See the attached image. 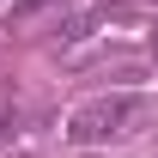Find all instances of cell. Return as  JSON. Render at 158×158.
I'll return each instance as SVG.
<instances>
[{
    "mask_svg": "<svg viewBox=\"0 0 158 158\" xmlns=\"http://www.w3.org/2000/svg\"><path fill=\"white\" fill-rule=\"evenodd\" d=\"M49 6H67V0H12V24H31L37 12H49Z\"/></svg>",
    "mask_w": 158,
    "mask_h": 158,
    "instance_id": "cell-2",
    "label": "cell"
},
{
    "mask_svg": "<svg viewBox=\"0 0 158 158\" xmlns=\"http://www.w3.org/2000/svg\"><path fill=\"white\" fill-rule=\"evenodd\" d=\"M158 103L146 98V91H98V98H85L67 116V128L61 134L73 140V146H85V152H98V146H128V140H140L146 128H152Z\"/></svg>",
    "mask_w": 158,
    "mask_h": 158,
    "instance_id": "cell-1",
    "label": "cell"
},
{
    "mask_svg": "<svg viewBox=\"0 0 158 158\" xmlns=\"http://www.w3.org/2000/svg\"><path fill=\"white\" fill-rule=\"evenodd\" d=\"M146 55H158V19L146 24Z\"/></svg>",
    "mask_w": 158,
    "mask_h": 158,
    "instance_id": "cell-3",
    "label": "cell"
}]
</instances>
